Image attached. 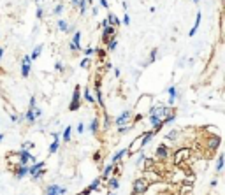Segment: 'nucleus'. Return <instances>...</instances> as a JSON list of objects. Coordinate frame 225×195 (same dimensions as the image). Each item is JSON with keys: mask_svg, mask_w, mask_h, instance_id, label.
I'll list each match as a JSON object with an SVG mask.
<instances>
[{"mask_svg": "<svg viewBox=\"0 0 225 195\" xmlns=\"http://www.w3.org/2000/svg\"><path fill=\"white\" fill-rule=\"evenodd\" d=\"M148 186H150L148 179H144V178L134 179V183H132V195H144L146 190H148Z\"/></svg>", "mask_w": 225, "mask_h": 195, "instance_id": "f257e3e1", "label": "nucleus"}, {"mask_svg": "<svg viewBox=\"0 0 225 195\" xmlns=\"http://www.w3.org/2000/svg\"><path fill=\"white\" fill-rule=\"evenodd\" d=\"M79 107H81V86L76 84L74 86V91H72L70 104H69V111H77Z\"/></svg>", "mask_w": 225, "mask_h": 195, "instance_id": "f03ea898", "label": "nucleus"}, {"mask_svg": "<svg viewBox=\"0 0 225 195\" xmlns=\"http://www.w3.org/2000/svg\"><path fill=\"white\" fill-rule=\"evenodd\" d=\"M18 158H19V165H28V164H35V157L28 153V150H19L18 153Z\"/></svg>", "mask_w": 225, "mask_h": 195, "instance_id": "7ed1b4c3", "label": "nucleus"}, {"mask_svg": "<svg viewBox=\"0 0 225 195\" xmlns=\"http://www.w3.org/2000/svg\"><path fill=\"white\" fill-rule=\"evenodd\" d=\"M65 194H67V188L65 186H60L56 183L46 186V190H44V195H65Z\"/></svg>", "mask_w": 225, "mask_h": 195, "instance_id": "20e7f679", "label": "nucleus"}, {"mask_svg": "<svg viewBox=\"0 0 225 195\" xmlns=\"http://www.w3.org/2000/svg\"><path fill=\"white\" fill-rule=\"evenodd\" d=\"M130 116H132V111H130V109L123 111L121 114H118V116L114 118V127H123V125H127V121L130 120Z\"/></svg>", "mask_w": 225, "mask_h": 195, "instance_id": "39448f33", "label": "nucleus"}, {"mask_svg": "<svg viewBox=\"0 0 225 195\" xmlns=\"http://www.w3.org/2000/svg\"><path fill=\"white\" fill-rule=\"evenodd\" d=\"M171 155V150L167 144H160L157 150H155V158H160V160H167Z\"/></svg>", "mask_w": 225, "mask_h": 195, "instance_id": "423d86ee", "label": "nucleus"}, {"mask_svg": "<svg viewBox=\"0 0 225 195\" xmlns=\"http://www.w3.org/2000/svg\"><path fill=\"white\" fill-rule=\"evenodd\" d=\"M30 69H32V58L26 55V56L23 58V62H21V76H23V77H28Z\"/></svg>", "mask_w": 225, "mask_h": 195, "instance_id": "0eeeda50", "label": "nucleus"}, {"mask_svg": "<svg viewBox=\"0 0 225 195\" xmlns=\"http://www.w3.org/2000/svg\"><path fill=\"white\" fill-rule=\"evenodd\" d=\"M125 155H127V157L130 155V153H128V148H123V150H120L118 153H114V155L111 157V164H113V165H114V164H118V162H120Z\"/></svg>", "mask_w": 225, "mask_h": 195, "instance_id": "6e6552de", "label": "nucleus"}, {"mask_svg": "<svg viewBox=\"0 0 225 195\" xmlns=\"http://www.w3.org/2000/svg\"><path fill=\"white\" fill-rule=\"evenodd\" d=\"M44 167H46V164H44V162H35V164H32V165L28 167V174H30V176H33V174H37V172L44 171Z\"/></svg>", "mask_w": 225, "mask_h": 195, "instance_id": "1a4fd4ad", "label": "nucleus"}, {"mask_svg": "<svg viewBox=\"0 0 225 195\" xmlns=\"http://www.w3.org/2000/svg\"><path fill=\"white\" fill-rule=\"evenodd\" d=\"M14 174H16V179H23V178L28 174V167H26V165H19V164H18V165L14 167Z\"/></svg>", "mask_w": 225, "mask_h": 195, "instance_id": "9d476101", "label": "nucleus"}, {"mask_svg": "<svg viewBox=\"0 0 225 195\" xmlns=\"http://www.w3.org/2000/svg\"><path fill=\"white\" fill-rule=\"evenodd\" d=\"M113 35H114V26H111V25L104 26V30H102V42H107Z\"/></svg>", "mask_w": 225, "mask_h": 195, "instance_id": "9b49d317", "label": "nucleus"}, {"mask_svg": "<svg viewBox=\"0 0 225 195\" xmlns=\"http://www.w3.org/2000/svg\"><path fill=\"white\" fill-rule=\"evenodd\" d=\"M220 143H222L220 135L209 137V139H208V148H209V150H213V151H216V150H218V146H220Z\"/></svg>", "mask_w": 225, "mask_h": 195, "instance_id": "f8f14e48", "label": "nucleus"}, {"mask_svg": "<svg viewBox=\"0 0 225 195\" xmlns=\"http://www.w3.org/2000/svg\"><path fill=\"white\" fill-rule=\"evenodd\" d=\"M188 153H190L188 150H178V151H176V155H174V164H176V165H180V164H181V160H185V157H187Z\"/></svg>", "mask_w": 225, "mask_h": 195, "instance_id": "ddd939ff", "label": "nucleus"}, {"mask_svg": "<svg viewBox=\"0 0 225 195\" xmlns=\"http://www.w3.org/2000/svg\"><path fill=\"white\" fill-rule=\"evenodd\" d=\"M107 186H109V190H113V192H116L118 190V186H120V179L118 178H107Z\"/></svg>", "mask_w": 225, "mask_h": 195, "instance_id": "4468645a", "label": "nucleus"}, {"mask_svg": "<svg viewBox=\"0 0 225 195\" xmlns=\"http://www.w3.org/2000/svg\"><path fill=\"white\" fill-rule=\"evenodd\" d=\"M201 18H202V14H201V12H197V16H195V23H194L192 30L188 32V35H190V37H194V35H195V32H197V28H199V25H201Z\"/></svg>", "mask_w": 225, "mask_h": 195, "instance_id": "2eb2a0df", "label": "nucleus"}, {"mask_svg": "<svg viewBox=\"0 0 225 195\" xmlns=\"http://www.w3.org/2000/svg\"><path fill=\"white\" fill-rule=\"evenodd\" d=\"M106 19H107V23H109L111 26H113V25H114V26H120V25H121V21H120L113 12H107V18H106Z\"/></svg>", "mask_w": 225, "mask_h": 195, "instance_id": "dca6fc26", "label": "nucleus"}, {"mask_svg": "<svg viewBox=\"0 0 225 195\" xmlns=\"http://www.w3.org/2000/svg\"><path fill=\"white\" fill-rule=\"evenodd\" d=\"M113 164H109V165H106L104 167V172H102V176H100V181H104V179H107V178H111V172H113Z\"/></svg>", "mask_w": 225, "mask_h": 195, "instance_id": "f3484780", "label": "nucleus"}, {"mask_svg": "<svg viewBox=\"0 0 225 195\" xmlns=\"http://www.w3.org/2000/svg\"><path fill=\"white\" fill-rule=\"evenodd\" d=\"M70 42H72V44H74L76 48H77V51H79V49H81V32H76Z\"/></svg>", "mask_w": 225, "mask_h": 195, "instance_id": "a211bd4d", "label": "nucleus"}, {"mask_svg": "<svg viewBox=\"0 0 225 195\" xmlns=\"http://www.w3.org/2000/svg\"><path fill=\"white\" fill-rule=\"evenodd\" d=\"M178 137H180V130H171V132H167V135H165V139L171 141V143L178 141Z\"/></svg>", "mask_w": 225, "mask_h": 195, "instance_id": "6ab92c4d", "label": "nucleus"}, {"mask_svg": "<svg viewBox=\"0 0 225 195\" xmlns=\"http://www.w3.org/2000/svg\"><path fill=\"white\" fill-rule=\"evenodd\" d=\"M116 48H118V39H116V37L113 35V37H111V39L107 40V49H109V51H114Z\"/></svg>", "mask_w": 225, "mask_h": 195, "instance_id": "aec40b11", "label": "nucleus"}, {"mask_svg": "<svg viewBox=\"0 0 225 195\" xmlns=\"http://www.w3.org/2000/svg\"><path fill=\"white\" fill-rule=\"evenodd\" d=\"M97 130H99V118L95 116V118L92 120V123H90V132L95 135V134H97Z\"/></svg>", "mask_w": 225, "mask_h": 195, "instance_id": "412c9836", "label": "nucleus"}, {"mask_svg": "<svg viewBox=\"0 0 225 195\" xmlns=\"http://www.w3.org/2000/svg\"><path fill=\"white\" fill-rule=\"evenodd\" d=\"M58 148H60V141H58V139H55V141L49 144V155H55V153L58 151Z\"/></svg>", "mask_w": 225, "mask_h": 195, "instance_id": "4be33fe9", "label": "nucleus"}, {"mask_svg": "<svg viewBox=\"0 0 225 195\" xmlns=\"http://www.w3.org/2000/svg\"><path fill=\"white\" fill-rule=\"evenodd\" d=\"M99 186H100V178L93 179V181L88 185V190H90V192H95V190H99Z\"/></svg>", "mask_w": 225, "mask_h": 195, "instance_id": "5701e85b", "label": "nucleus"}, {"mask_svg": "<svg viewBox=\"0 0 225 195\" xmlns=\"http://www.w3.org/2000/svg\"><path fill=\"white\" fill-rule=\"evenodd\" d=\"M40 51H42V44H37V46H35V49L32 51V55H30V58H32V60H35V58H39V55H40Z\"/></svg>", "mask_w": 225, "mask_h": 195, "instance_id": "b1692460", "label": "nucleus"}, {"mask_svg": "<svg viewBox=\"0 0 225 195\" xmlns=\"http://www.w3.org/2000/svg\"><path fill=\"white\" fill-rule=\"evenodd\" d=\"M25 120H26L28 123H35V114H33V109H28V111H26Z\"/></svg>", "mask_w": 225, "mask_h": 195, "instance_id": "393cba45", "label": "nucleus"}, {"mask_svg": "<svg viewBox=\"0 0 225 195\" xmlns=\"http://www.w3.org/2000/svg\"><path fill=\"white\" fill-rule=\"evenodd\" d=\"M222 171H224V155L220 153V155H218V160H216V172L220 174Z\"/></svg>", "mask_w": 225, "mask_h": 195, "instance_id": "a878e982", "label": "nucleus"}, {"mask_svg": "<svg viewBox=\"0 0 225 195\" xmlns=\"http://www.w3.org/2000/svg\"><path fill=\"white\" fill-rule=\"evenodd\" d=\"M77 7H79V12L84 14L86 12V7H88V0H79L77 2Z\"/></svg>", "mask_w": 225, "mask_h": 195, "instance_id": "bb28decb", "label": "nucleus"}, {"mask_svg": "<svg viewBox=\"0 0 225 195\" xmlns=\"http://www.w3.org/2000/svg\"><path fill=\"white\" fill-rule=\"evenodd\" d=\"M83 97H84V100H86V102H90V104H93V102H95V99H93V95L90 93V90H88V88H84V95H83Z\"/></svg>", "mask_w": 225, "mask_h": 195, "instance_id": "cd10ccee", "label": "nucleus"}, {"mask_svg": "<svg viewBox=\"0 0 225 195\" xmlns=\"http://www.w3.org/2000/svg\"><path fill=\"white\" fill-rule=\"evenodd\" d=\"M70 135H72V127L69 125V127L63 130V141H70Z\"/></svg>", "mask_w": 225, "mask_h": 195, "instance_id": "c85d7f7f", "label": "nucleus"}, {"mask_svg": "<svg viewBox=\"0 0 225 195\" xmlns=\"http://www.w3.org/2000/svg\"><path fill=\"white\" fill-rule=\"evenodd\" d=\"M167 93H169V99H174V100H176V97H178V91H176V86H169V90H167Z\"/></svg>", "mask_w": 225, "mask_h": 195, "instance_id": "c756f323", "label": "nucleus"}, {"mask_svg": "<svg viewBox=\"0 0 225 195\" xmlns=\"http://www.w3.org/2000/svg\"><path fill=\"white\" fill-rule=\"evenodd\" d=\"M56 25H58V30H62V32H67V30H69V26H67V21H63V19H60Z\"/></svg>", "mask_w": 225, "mask_h": 195, "instance_id": "7c9ffc66", "label": "nucleus"}, {"mask_svg": "<svg viewBox=\"0 0 225 195\" xmlns=\"http://www.w3.org/2000/svg\"><path fill=\"white\" fill-rule=\"evenodd\" d=\"M111 123H113V121H111L109 114H107V113L104 111V128H109V127H111Z\"/></svg>", "mask_w": 225, "mask_h": 195, "instance_id": "2f4dec72", "label": "nucleus"}, {"mask_svg": "<svg viewBox=\"0 0 225 195\" xmlns=\"http://www.w3.org/2000/svg\"><path fill=\"white\" fill-rule=\"evenodd\" d=\"M134 128V125H123V127H118V132L120 134H127L128 130H132Z\"/></svg>", "mask_w": 225, "mask_h": 195, "instance_id": "473e14b6", "label": "nucleus"}, {"mask_svg": "<svg viewBox=\"0 0 225 195\" xmlns=\"http://www.w3.org/2000/svg\"><path fill=\"white\" fill-rule=\"evenodd\" d=\"M144 158H146V157H144V153H143V151H139V157L136 158V165H143Z\"/></svg>", "mask_w": 225, "mask_h": 195, "instance_id": "72a5a7b5", "label": "nucleus"}, {"mask_svg": "<svg viewBox=\"0 0 225 195\" xmlns=\"http://www.w3.org/2000/svg\"><path fill=\"white\" fill-rule=\"evenodd\" d=\"M157 53H158V49H157V48H155V49H151V56H150V60H148V63L155 62V58H157Z\"/></svg>", "mask_w": 225, "mask_h": 195, "instance_id": "f704fd0d", "label": "nucleus"}, {"mask_svg": "<svg viewBox=\"0 0 225 195\" xmlns=\"http://www.w3.org/2000/svg\"><path fill=\"white\" fill-rule=\"evenodd\" d=\"M33 114H35V120H37L39 116H42V109L40 107H33Z\"/></svg>", "mask_w": 225, "mask_h": 195, "instance_id": "c9c22d12", "label": "nucleus"}, {"mask_svg": "<svg viewBox=\"0 0 225 195\" xmlns=\"http://www.w3.org/2000/svg\"><path fill=\"white\" fill-rule=\"evenodd\" d=\"M42 176H44V171H40V172H37V174H33V176H32V179H33V181H39Z\"/></svg>", "mask_w": 225, "mask_h": 195, "instance_id": "e433bc0d", "label": "nucleus"}, {"mask_svg": "<svg viewBox=\"0 0 225 195\" xmlns=\"http://www.w3.org/2000/svg\"><path fill=\"white\" fill-rule=\"evenodd\" d=\"M93 53H95V49H93V48H86V49H84V55H86V58H88V56H92Z\"/></svg>", "mask_w": 225, "mask_h": 195, "instance_id": "4c0bfd02", "label": "nucleus"}, {"mask_svg": "<svg viewBox=\"0 0 225 195\" xmlns=\"http://www.w3.org/2000/svg\"><path fill=\"white\" fill-rule=\"evenodd\" d=\"M88 65H90V60H88V58H83V60H81V69H86Z\"/></svg>", "mask_w": 225, "mask_h": 195, "instance_id": "58836bf2", "label": "nucleus"}, {"mask_svg": "<svg viewBox=\"0 0 225 195\" xmlns=\"http://www.w3.org/2000/svg\"><path fill=\"white\" fill-rule=\"evenodd\" d=\"M123 23H125L127 26L130 25V16H128V12H125V16H123Z\"/></svg>", "mask_w": 225, "mask_h": 195, "instance_id": "ea45409f", "label": "nucleus"}, {"mask_svg": "<svg viewBox=\"0 0 225 195\" xmlns=\"http://www.w3.org/2000/svg\"><path fill=\"white\" fill-rule=\"evenodd\" d=\"M33 107H37V102H35V97H32V99H30V106H28V109H33Z\"/></svg>", "mask_w": 225, "mask_h": 195, "instance_id": "a19ab883", "label": "nucleus"}, {"mask_svg": "<svg viewBox=\"0 0 225 195\" xmlns=\"http://www.w3.org/2000/svg\"><path fill=\"white\" fill-rule=\"evenodd\" d=\"M62 9H63V5H62V4H58V5L55 7V11H53V12H55V14H60V12H62Z\"/></svg>", "mask_w": 225, "mask_h": 195, "instance_id": "79ce46f5", "label": "nucleus"}, {"mask_svg": "<svg viewBox=\"0 0 225 195\" xmlns=\"http://www.w3.org/2000/svg\"><path fill=\"white\" fill-rule=\"evenodd\" d=\"M95 53L99 55V58H104V56H106V51H104V49H95Z\"/></svg>", "mask_w": 225, "mask_h": 195, "instance_id": "37998d69", "label": "nucleus"}, {"mask_svg": "<svg viewBox=\"0 0 225 195\" xmlns=\"http://www.w3.org/2000/svg\"><path fill=\"white\" fill-rule=\"evenodd\" d=\"M42 14H44V11L39 7V9H37V19H40V18H42Z\"/></svg>", "mask_w": 225, "mask_h": 195, "instance_id": "c03bdc74", "label": "nucleus"}, {"mask_svg": "<svg viewBox=\"0 0 225 195\" xmlns=\"http://www.w3.org/2000/svg\"><path fill=\"white\" fill-rule=\"evenodd\" d=\"M62 67H63V65H62V62H56V63H55V69H56V70H63Z\"/></svg>", "mask_w": 225, "mask_h": 195, "instance_id": "a18cd8bd", "label": "nucleus"}, {"mask_svg": "<svg viewBox=\"0 0 225 195\" xmlns=\"http://www.w3.org/2000/svg\"><path fill=\"white\" fill-rule=\"evenodd\" d=\"M83 130H84V125L79 123V125H77V134H83Z\"/></svg>", "mask_w": 225, "mask_h": 195, "instance_id": "49530a36", "label": "nucleus"}, {"mask_svg": "<svg viewBox=\"0 0 225 195\" xmlns=\"http://www.w3.org/2000/svg\"><path fill=\"white\" fill-rule=\"evenodd\" d=\"M100 5H102L104 9H107V7H109V4H107V0H100Z\"/></svg>", "mask_w": 225, "mask_h": 195, "instance_id": "de8ad7c7", "label": "nucleus"}, {"mask_svg": "<svg viewBox=\"0 0 225 195\" xmlns=\"http://www.w3.org/2000/svg\"><path fill=\"white\" fill-rule=\"evenodd\" d=\"M11 120H12V121H16V123H18V114H11Z\"/></svg>", "mask_w": 225, "mask_h": 195, "instance_id": "09e8293b", "label": "nucleus"}, {"mask_svg": "<svg viewBox=\"0 0 225 195\" xmlns=\"http://www.w3.org/2000/svg\"><path fill=\"white\" fill-rule=\"evenodd\" d=\"M77 2H79V0H70V4H72L74 7H77Z\"/></svg>", "mask_w": 225, "mask_h": 195, "instance_id": "8fccbe9b", "label": "nucleus"}, {"mask_svg": "<svg viewBox=\"0 0 225 195\" xmlns=\"http://www.w3.org/2000/svg\"><path fill=\"white\" fill-rule=\"evenodd\" d=\"M2 58H4V49L0 48V60H2Z\"/></svg>", "mask_w": 225, "mask_h": 195, "instance_id": "3c124183", "label": "nucleus"}, {"mask_svg": "<svg viewBox=\"0 0 225 195\" xmlns=\"http://www.w3.org/2000/svg\"><path fill=\"white\" fill-rule=\"evenodd\" d=\"M107 195H116V192H109Z\"/></svg>", "mask_w": 225, "mask_h": 195, "instance_id": "603ef678", "label": "nucleus"}, {"mask_svg": "<svg viewBox=\"0 0 225 195\" xmlns=\"http://www.w3.org/2000/svg\"><path fill=\"white\" fill-rule=\"evenodd\" d=\"M2 139H4V134H0V143H2Z\"/></svg>", "mask_w": 225, "mask_h": 195, "instance_id": "864d4df0", "label": "nucleus"}, {"mask_svg": "<svg viewBox=\"0 0 225 195\" xmlns=\"http://www.w3.org/2000/svg\"><path fill=\"white\" fill-rule=\"evenodd\" d=\"M194 2H195V4H197V2H199V0H194Z\"/></svg>", "mask_w": 225, "mask_h": 195, "instance_id": "5fc2aeb1", "label": "nucleus"}]
</instances>
